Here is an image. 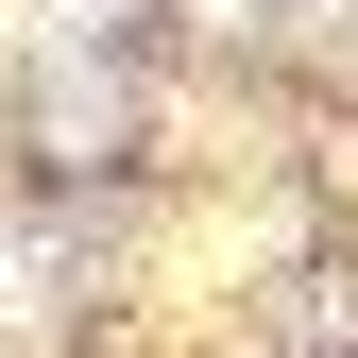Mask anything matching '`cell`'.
Masks as SVG:
<instances>
[{
	"instance_id": "6da1fadb",
	"label": "cell",
	"mask_w": 358,
	"mask_h": 358,
	"mask_svg": "<svg viewBox=\"0 0 358 358\" xmlns=\"http://www.w3.org/2000/svg\"><path fill=\"white\" fill-rule=\"evenodd\" d=\"M222 17H239V0H222Z\"/></svg>"
}]
</instances>
